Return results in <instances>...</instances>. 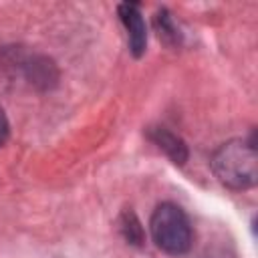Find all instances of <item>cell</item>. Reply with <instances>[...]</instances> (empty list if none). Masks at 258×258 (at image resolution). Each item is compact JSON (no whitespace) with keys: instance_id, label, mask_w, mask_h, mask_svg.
<instances>
[{"instance_id":"1","label":"cell","mask_w":258,"mask_h":258,"mask_svg":"<svg viewBox=\"0 0 258 258\" xmlns=\"http://www.w3.org/2000/svg\"><path fill=\"white\" fill-rule=\"evenodd\" d=\"M216 177L232 189H248L258 179V155L252 141L232 139L222 143L212 155Z\"/></svg>"},{"instance_id":"2","label":"cell","mask_w":258,"mask_h":258,"mask_svg":"<svg viewBox=\"0 0 258 258\" xmlns=\"http://www.w3.org/2000/svg\"><path fill=\"white\" fill-rule=\"evenodd\" d=\"M149 230L155 246L167 254L179 256L191 248V242H194L191 224L185 212L175 204H169V202L159 204L151 214Z\"/></svg>"},{"instance_id":"3","label":"cell","mask_w":258,"mask_h":258,"mask_svg":"<svg viewBox=\"0 0 258 258\" xmlns=\"http://www.w3.org/2000/svg\"><path fill=\"white\" fill-rule=\"evenodd\" d=\"M119 16L127 28L129 48H131L133 56H141L145 52V44H147V28H145V20L141 16L139 6L135 2H123L119 6Z\"/></svg>"},{"instance_id":"4","label":"cell","mask_w":258,"mask_h":258,"mask_svg":"<svg viewBox=\"0 0 258 258\" xmlns=\"http://www.w3.org/2000/svg\"><path fill=\"white\" fill-rule=\"evenodd\" d=\"M149 137H151V141H153L159 149H163V151L169 155V159H171L173 163H177V165L185 163V159H187V147H185V143L181 141V137H177L175 133H171V131L165 129V127H153V129L149 131Z\"/></svg>"},{"instance_id":"5","label":"cell","mask_w":258,"mask_h":258,"mask_svg":"<svg viewBox=\"0 0 258 258\" xmlns=\"http://www.w3.org/2000/svg\"><path fill=\"white\" fill-rule=\"evenodd\" d=\"M155 26H157V30H159V36L163 38V40H167V42H177V28H175V24L171 22V18H169V14L165 12V10H161V12H157V16H155Z\"/></svg>"},{"instance_id":"6","label":"cell","mask_w":258,"mask_h":258,"mask_svg":"<svg viewBox=\"0 0 258 258\" xmlns=\"http://www.w3.org/2000/svg\"><path fill=\"white\" fill-rule=\"evenodd\" d=\"M8 131H10V125H8V119H6V113L2 111L0 107V147L4 145V141L8 139Z\"/></svg>"}]
</instances>
